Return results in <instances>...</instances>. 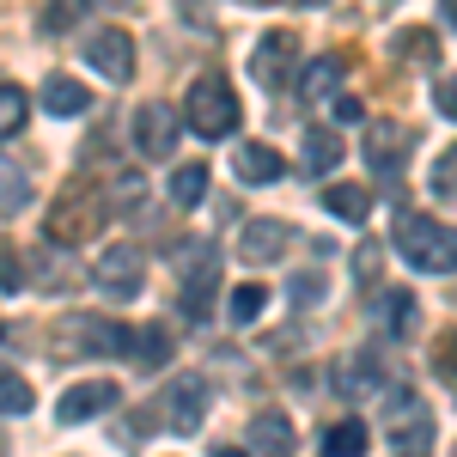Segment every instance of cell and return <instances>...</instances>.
Instances as JSON below:
<instances>
[{"mask_svg": "<svg viewBox=\"0 0 457 457\" xmlns=\"http://www.w3.org/2000/svg\"><path fill=\"white\" fill-rule=\"evenodd\" d=\"M390 250H396L409 269H421V275H457V232L439 226L433 213H396Z\"/></svg>", "mask_w": 457, "mask_h": 457, "instance_id": "6da1fadb", "label": "cell"}, {"mask_svg": "<svg viewBox=\"0 0 457 457\" xmlns=\"http://www.w3.org/2000/svg\"><path fill=\"white\" fill-rule=\"evenodd\" d=\"M110 202L98 183H68L62 202L49 208V245H86L92 232H104Z\"/></svg>", "mask_w": 457, "mask_h": 457, "instance_id": "7a4b0ae2", "label": "cell"}, {"mask_svg": "<svg viewBox=\"0 0 457 457\" xmlns=\"http://www.w3.org/2000/svg\"><path fill=\"white\" fill-rule=\"evenodd\" d=\"M183 116H189V129L202 135V141H220V135H238V92L226 86V73H202L195 86H189V104H183Z\"/></svg>", "mask_w": 457, "mask_h": 457, "instance_id": "3957f363", "label": "cell"}, {"mask_svg": "<svg viewBox=\"0 0 457 457\" xmlns=\"http://www.w3.org/2000/svg\"><path fill=\"white\" fill-rule=\"evenodd\" d=\"M49 353H55V360H79V353H129V323H110V317L73 312L68 323H55Z\"/></svg>", "mask_w": 457, "mask_h": 457, "instance_id": "277c9868", "label": "cell"}, {"mask_svg": "<svg viewBox=\"0 0 457 457\" xmlns=\"http://www.w3.org/2000/svg\"><path fill=\"white\" fill-rule=\"evenodd\" d=\"M153 415H159L165 433H195V427L208 421V378H202V372L171 378V385L153 396Z\"/></svg>", "mask_w": 457, "mask_h": 457, "instance_id": "5b68a950", "label": "cell"}, {"mask_svg": "<svg viewBox=\"0 0 457 457\" xmlns=\"http://www.w3.org/2000/svg\"><path fill=\"white\" fill-rule=\"evenodd\" d=\"M92 287L104 293V299H116V305H129V299H141L146 287V256L135 245H110L98 262H92Z\"/></svg>", "mask_w": 457, "mask_h": 457, "instance_id": "8992f818", "label": "cell"}, {"mask_svg": "<svg viewBox=\"0 0 457 457\" xmlns=\"http://www.w3.org/2000/svg\"><path fill=\"white\" fill-rule=\"evenodd\" d=\"M299 68V37L293 31H262L256 37V49H250V73H256V86L262 92H281L287 79Z\"/></svg>", "mask_w": 457, "mask_h": 457, "instance_id": "52a82bcc", "label": "cell"}, {"mask_svg": "<svg viewBox=\"0 0 457 457\" xmlns=\"http://www.w3.org/2000/svg\"><path fill=\"white\" fill-rule=\"evenodd\" d=\"M86 62L104 73L110 86H129L135 79V37L122 31V25H98V31L86 37Z\"/></svg>", "mask_w": 457, "mask_h": 457, "instance_id": "ba28073f", "label": "cell"}, {"mask_svg": "<svg viewBox=\"0 0 457 457\" xmlns=\"http://www.w3.org/2000/svg\"><path fill=\"white\" fill-rule=\"evenodd\" d=\"M213 281H220V256H213V245H189V262H183V317H189V323H208Z\"/></svg>", "mask_w": 457, "mask_h": 457, "instance_id": "9c48e42d", "label": "cell"}, {"mask_svg": "<svg viewBox=\"0 0 457 457\" xmlns=\"http://www.w3.org/2000/svg\"><path fill=\"white\" fill-rule=\"evenodd\" d=\"M360 153H366V165H372L378 177H403L409 153H415V135H409L403 122H372L366 141H360Z\"/></svg>", "mask_w": 457, "mask_h": 457, "instance_id": "30bf717a", "label": "cell"}, {"mask_svg": "<svg viewBox=\"0 0 457 457\" xmlns=\"http://www.w3.org/2000/svg\"><path fill=\"white\" fill-rule=\"evenodd\" d=\"M135 146H141L146 159H171V146H177V110L159 104V98H146V104L135 110Z\"/></svg>", "mask_w": 457, "mask_h": 457, "instance_id": "8fae6325", "label": "cell"}, {"mask_svg": "<svg viewBox=\"0 0 457 457\" xmlns=\"http://www.w3.org/2000/svg\"><path fill=\"white\" fill-rule=\"evenodd\" d=\"M238 250H245L250 269H262V262H281L287 250H293V226H287V220H250L245 238H238Z\"/></svg>", "mask_w": 457, "mask_h": 457, "instance_id": "7c38bea8", "label": "cell"}, {"mask_svg": "<svg viewBox=\"0 0 457 457\" xmlns=\"http://www.w3.org/2000/svg\"><path fill=\"white\" fill-rule=\"evenodd\" d=\"M110 403H116V385H110V378H86V385L62 390L55 421H62V427H79V421H92V415H104Z\"/></svg>", "mask_w": 457, "mask_h": 457, "instance_id": "4fadbf2b", "label": "cell"}, {"mask_svg": "<svg viewBox=\"0 0 457 457\" xmlns=\"http://www.w3.org/2000/svg\"><path fill=\"white\" fill-rule=\"evenodd\" d=\"M390 378H396V366H390L378 348H360V353L342 360V390H348V396H372V390H385Z\"/></svg>", "mask_w": 457, "mask_h": 457, "instance_id": "5bb4252c", "label": "cell"}, {"mask_svg": "<svg viewBox=\"0 0 457 457\" xmlns=\"http://www.w3.org/2000/svg\"><path fill=\"white\" fill-rule=\"evenodd\" d=\"M433 415H427L421 403H409L403 415H396V427H390V445H396V457H433Z\"/></svg>", "mask_w": 457, "mask_h": 457, "instance_id": "9a60e30c", "label": "cell"}, {"mask_svg": "<svg viewBox=\"0 0 457 457\" xmlns=\"http://www.w3.org/2000/svg\"><path fill=\"white\" fill-rule=\"evenodd\" d=\"M43 110L49 116H86L92 110V86H79L73 73H49L43 79Z\"/></svg>", "mask_w": 457, "mask_h": 457, "instance_id": "2e32d148", "label": "cell"}, {"mask_svg": "<svg viewBox=\"0 0 457 457\" xmlns=\"http://www.w3.org/2000/svg\"><path fill=\"white\" fill-rule=\"evenodd\" d=\"M250 445L262 457H287L293 452V421H287L281 409H262V415L250 421Z\"/></svg>", "mask_w": 457, "mask_h": 457, "instance_id": "e0dca14e", "label": "cell"}, {"mask_svg": "<svg viewBox=\"0 0 457 457\" xmlns=\"http://www.w3.org/2000/svg\"><path fill=\"white\" fill-rule=\"evenodd\" d=\"M342 153H348V146H342V135H329V129H305L299 165H305L312 177H323V171H336V165H342Z\"/></svg>", "mask_w": 457, "mask_h": 457, "instance_id": "ac0fdd59", "label": "cell"}, {"mask_svg": "<svg viewBox=\"0 0 457 457\" xmlns=\"http://www.w3.org/2000/svg\"><path fill=\"white\" fill-rule=\"evenodd\" d=\"M232 165H238V177H245V183H275V177L287 171V159L275 153V146H262V141L238 146V159H232Z\"/></svg>", "mask_w": 457, "mask_h": 457, "instance_id": "d6986e66", "label": "cell"}, {"mask_svg": "<svg viewBox=\"0 0 457 457\" xmlns=\"http://www.w3.org/2000/svg\"><path fill=\"white\" fill-rule=\"evenodd\" d=\"M323 208L336 213V220H348V226H360V220L372 213V189H360V183H336V189H323Z\"/></svg>", "mask_w": 457, "mask_h": 457, "instance_id": "ffe728a7", "label": "cell"}, {"mask_svg": "<svg viewBox=\"0 0 457 457\" xmlns=\"http://www.w3.org/2000/svg\"><path fill=\"white\" fill-rule=\"evenodd\" d=\"M129 360H141V366H165L171 360V336L159 329V323H129Z\"/></svg>", "mask_w": 457, "mask_h": 457, "instance_id": "44dd1931", "label": "cell"}, {"mask_svg": "<svg viewBox=\"0 0 457 457\" xmlns=\"http://www.w3.org/2000/svg\"><path fill=\"white\" fill-rule=\"evenodd\" d=\"M366 445H372L366 421H336L323 433V457H366Z\"/></svg>", "mask_w": 457, "mask_h": 457, "instance_id": "7402d4cb", "label": "cell"}, {"mask_svg": "<svg viewBox=\"0 0 457 457\" xmlns=\"http://www.w3.org/2000/svg\"><path fill=\"white\" fill-rule=\"evenodd\" d=\"M208 165H202V159H195V165H177L171 171V202L177 208H195V202H202V195H208Z\"/></svg>", "mask_w": 457, "mask_h": 457, "instance_id": "603a6c76", "label": "cell"}, {"mask_svg": "<svg viewBox=\"0 0 457 457\" xmlns=\"http://www.w3.org/2000/svg\"><path fill=\"white\" fill-rule=\"evenodd\" d=\"M25 110H31V104H25V92L0 79V141H12V135L25 129Z\"/></svg>", "mask_w": 457, "mask_h": 457, "instance_id": "cb8c5ba5", "label": "cell"}, {"mask_svg": "<svg viewBox=\"0 0 457 457\" xmlns=\"http://www.w3.org/2000/svg\"><path fill=\"white\" fill-rule=\"evenodd\" d=\"M262 312H269V287L262 281H245L232 293V323H256Z\"/></svg>", "mask_w": 457, "mask_h": 457, "instance_id": "d4e9b609", "label": "cell"}, {"mask_svg": "<svg viewBox=\"0 0 457 457\" xmlns=\"http://www.w3.org/2000/svg\"><path fill=\"white\" fill-rule=\"evenodd\" d=\"M25 208H31L25 171H6V165H0V220H6V213H25Z\"/></svg>", "mask_w": 457, "mask_h": 457, "instance_id": "484cf974", "label": "cell"}, {"mask_svg": "<svg viewBox=\"0 0 457 457\" xmlns=\"http://www.w3.org/2000/svg\"><path fill=\"white\" fill-rule=\"evenodd\" d=\"M336 79H342V62L336 55H323L305 68V98H336Z\"/></svg>", "mask_w": 457, "mask_h": 457, "instance_id": "4316f807", "label": "cell"}, {"mask_svg": "<svg viewBox=\"0 0 457 457\" xmlns=\"http://www.w3.org/2000/svg\"><path fill=\"white\" fill-rule=\"evenodd\" d=\"M31 385L19 378V372H0V415H31Z\"/></svg>", "mask_w": 457, "mask_h": 457, "instance_id": "83f0119b", "label": "cell"}, {"mask_svg": "<svg viewBox=\"0 0 457 457\" xmlns=\"http://www.w3.org/2000/svg\"><path fill=\"white\" fill-rule=\"evenodd\" d=\"M385 317H390V336H409V329H415V317H421L415 293H385Z\"/></svg>", "mask_w": 457, "mask_h": 457, "instance_id": "f1b7e54d", "label": "cell"}, {"mask_svg": "<svg viewBox=\"0 0 457 457\" xmlns=\"http://www.w3.org/2000/svg\"><path fill=\"white\" fill-rule=\"evenodd\" d=\"M396 55H409V62H433V55H439V43H433V31H421V25H415V31L396 37Z\"/></svg>", "mask_w": 457, "mask_h": 457, "instance_id": "f546056e", "label": "cell"}, {"mask_svg": "<svg viewBox=\"0 0 457 457\" xmlns=\"http://www.w3.org/2000/svg\"><path fill=\"white\" fill-rule=\"evenodd\" d=\"M433 372H439V378H445V385L457 390V329L433 342Z\"/></svg>", "mask_w": 457, "mask_h": 457, "instance_id": "4dcf8cb0", "label": "cell"}, {"mask_svg": "<svg viewBox=\"0 0 457 457\" xmlns=\"http://www.w3.org/2000/svg\"><path fill=\"white\" fill-rule=\"evenodd\" d=\"M433 195H445V202H457V146L433 165Z\"/></svg>", "mask_w": 457, "mask_h": 457, "instance_id": "1f68e13d", "label": "cell"}, {"mask_svg": "<svg viewBox=\"0 0 457 457\" xmlns=\"http://www.w3.org/2000/svg\"><path fill=\"white\" fill-rule=\"evenodd\" d=\"M433 110H439V116H452V122H457V73H452V79H439V86H433Z\"/></svg>", "mask_w": 457, "mask_h": 457, "instance_id": "d6a6232c", "label": "cell"}, {"mask_svg": "<svg viewBox=\"0 0 457 457\" xmlns=\"http://www.w3.org/2000/svg\"><path fill=\"white\" fill-rule=\"evenodd\" d=\"M68 19H73V0H49L43 6V31H62Z\"/></svg>", "mask_w": 457, "mask_h": 457, "instance_id": "836d02e7", "label": "cell"}, {"mask_svg": "<svg viewBox=\"0 0 457 457\" xmlns=\"http://www.w3.org/2000/svg\"><path fill=\"white\" fill-rule=\"evenodd\" d=\"M329 104H336V116H342V122H360V98H348V92H336Z\"/></svg>", "mask_w": 457, "mask_h": 457, "instance_id": "e575fe53", "label": "cell"}, {"mask_svg": "<svg viewBox=\"0 0 457 457\" xmlns=\"http://www.w3.org/2000/svg\"><path fill=\"white\" fill-rule=\"evenodd\" d=\"M293 299H299V305H305V299H323V281H317V275H305V281H293Z\"/></svg>", "mask_w": 457, "mask_h": 457, "instance_id": "d590c367", "label": "cell"}, {"mask_svg": "<svg viewBox=\"0 0 457 457\" xmlns=\"http://www.w3.org/2000/svg\"><path fill=\"white\" fill-rule=\"evenodd\" d=\"M445 19H452V31H457V0H445Z\"/></svg>", "mask_w": 457, "mask_h": 457, "instance_id": "8d00e7d4", "label": "cell"}, {"mask_svg": "<svg viewBox=\"0 0 457 457\" xmlns=\"http://www.w3.org/2000/svg\"><path fill=\"white\" fill-rule=\"evenodd\" d=\"M86 6H129V0H86Z\"/></svg>", "mask_w": 457, "mask_h": 457, "instance_id": "74e56055", "label": "cell"}, {"mask_svg": "<svg viewBox=\"0 0 457 457\" xmlns=\"http://www.w3.org/2000/svg\"><path fill=\"white\" fill-rule=\"evenodd\" d=\"M299 6H329V0H299Z\"/></svg>", "mask_w": 457, "mask_h": 457, "instance_id": "f35d334b", "label": "cell"}, {"mask_svg": "<svg viewBox=\"0 0 457 457\" xmlns=\"http://www.w3.org/2000/svg\"><path fill=\"white\" fill-rule=\"evenodd\" d=\"M213 457H245V452H213Z\"/></svg>", "mask_w": 457, "mask_h": 457, "instance_id": "ab89813d", "label": "cell"}, {"mask_svg": "<svg viewBox=\"0 0 457 457\" xmlns=\"http://www.w3.org/2000/svg\"><path fill=\"white\" fill-rule=\"evenodd\" d=\"M250 6H275V0H250Z\"/></svg>", "mask_w": 457, "mask_h": 457, "instance_id": "60d3db41", "label": "cell"}, {"mask_svg": "<svg viewBox=\"0 0 457 457\" xmlns=\"http://www.w3.org/2000/svg\"><path fill=\"white\" fill-rule=\"evenodd\" d=\"M378 6H396V0H378Z\"/></svg>", "mask_w": 457, "mask_h": 457, "instance_id": "b9f144b4", "label": "cell"}, {"mask_svg": "<svg viewBox=\"0 0 457 457\" xmlns=\"http://www.w3.org/2000/svg\"><path fill=\"white\" fill-rule=\"evenodd\" d=\"M0 457H6V439H0Z\"/></svg>", "mask_w": 457, "mask_h": 457, "instance_id": "7bdbcfd3", "label": "cell"}, {"mask_svg": "<svg viewBox=\"0 0 457 457\" xmlns=\"http://www.w3.org/2000/svg\"><path fill=\"white\" fill-rule=\"evenodd\" d=\"M452 457H457V445H452Z\"/></svg>", "mask_w": 457, "mask_h": 457, "instance_id": "ee69618b", "label": "cell"}]
</instances>
